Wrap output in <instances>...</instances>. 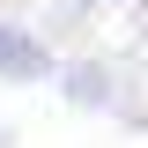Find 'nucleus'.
Here are the masks:
<instances>
[{"instance_id": "f257e3e1", "label": "nucleus", "mask_w": 148, "mask_h": 148, "mask_svg": "<svg viewBox=\"0 0 148 148\" xmlns=\"http://www.w3.org/2000/svg\"><path fill=\"white\" fill-rule=\"evenodd\" d=\"M45 74H52V52L22 22H0V82H45Z\"/></svg>"}, {"instance_id": "f03ea898", "label": "nucleus", "mask_w": 148, "mask_h": 148, "mask_svg": "<svg viewBox=\"0 0 148 148\" xmlns=\"http://www.w3.org/2000/svg\"><path fill=\"white\" fill-rule=\"evenodd\" d=\"M52 82H59V96L82 104V111L111 104V67H96V59H67V67H52Z\"/></svg>"}, {"instance_id": "7ed1b4c3", "label": "nucleus", "mask_w": 148, "mask_h": 148, "mask_svg": "<svg viewBox=\"0 0 148 148\" xmlns=\"http://www.w3.org/2000/svg\"><path fill=\"white\" fill-rule=\"evenodd\" d=\"M0 148H8V126H0Z\"/></svg>"}]
</instances>
